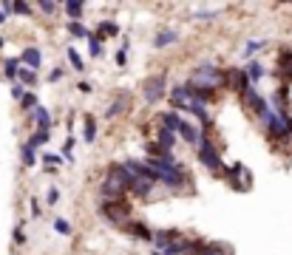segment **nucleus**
Returning a JSON list of instances; mask_svg holds the SVG:
<instances>
[{
  "label": "nucleus",
  "mask_w": 292,
  "mask_h": 255,
  "mask_svg": "<svg viewBox=\"0 0 292 255\" xmlns=\"http://www.w3.org/2000/svg\"><path fill=\"white\" fill-rule=\"evenodd\" d=\"M57 199H60V193L51 187V190H49V204H57Z\"/></svg>",
  "instance_id": "obj_32"
},
{
  "label": "nucleus",
  "mask_w": 292,
  "mask_h": 255,
  "mask_svg": "<svg viewBox=\"0 0 292 255\" xmlns=\"http://www.w3.org/2000/svg\"><path fill=\"white\" fill-rule=\"evenodd\" d=\"M15 12L17 15H29V3H15Z\"/></svg>",
  "instance_id": "obj_31"
},
{
  "label": "nucleus",
  "mask_w": 292,
  "mask_h": 255,
  "mask_svg": "<svg viewBox=\"0 0 292 255\" xmlns=\"http://www.w3.org/2000/svg\"><path fill=\"white\" fill-rule=\"evenodd\" d=\"M68 60H71V66L77 68V71H82V68H85V66H82V60H80V54H77L74 49H68Z\"/></svg>",
  "instance_id": "obj_17"
},
{
  "label": "nucleus",
  "mask_w": 292,
  "mask_h": 255,
  "mask_svg": "<svg viewBox=\"0 0 292 255\" xmlns=\"http://www.w3.org/2000/svg\"><path fill=\"white\" fill-rule=\"evenodd\" d=\"M173 40H179V32H162V34H156L153 46H156V49H162V46H170Z\"/></svg>",
  "instance_id": "obj_9"
},
{
  "label": "nucleus",
  "mask_w": 292,
  "mask_h": 255,
  "mask_svg": "<svg viewBox=\"0 0 292 255\" xmlns=\"http://www.w3.org/2000/svg\"><path fill=\"white\" fill-rule=\"evenodd\" d=\"M128 230H130L136 238H150V230H147L145 224H136V221H133V224H128Z\"/></svg>",
  "instance_id": "obj_13"
},
{
  "label": "nucleus",
  "mask_w": 292,
  "mask_h": 255,
  "mask_svg": "<svg viewBox=\"0 0 292 255\" xmlns=\"http://www.w3.org/2000/svg\"><path fill=\"white\" fill-rule=\"evenodd\" d=\"M164 125H167V128H176V131L182 128V122H179L176 114H164Z\"/></svg>",
  "instance_id": "obj_23"
},
{
  "label": "nucleus",
  "mask_w": 292,
  "mask_h": 255,
  "mask_svg": "<svg viewBox=\"0 0 292 255\" xmlns=\"http://www.w3.org/2000/svg\"><path fill=\"white\" fill-rule=\"evenodd\" d=\"M23 60H26L29 68L34 71V68L40 66V51H37V49H26V51H23Z\"/></svg>",
  "instance_id": "obj_11"
},
{
  "label": "nucleus",
  "mask_w": 292,
  "mask_h": 255,
  "mask_svg": "<svg viewBox=\"0 0 292 255\" xmlns=\"http://www.w3.org/2000/svg\"><path fill=\"white\" fill-rule=\"evenodd\" d=\"M46 162H49V165H54V168H57V165H60V156H51V153H49V156H46Z\"/></svg>",
  "instance_id": "obj_34"
},
{
  "label": "nucleus",
  "mask_w": 292,
  "mask_h": 255,
  "mask_svg": "<svg viewBox=\"0 0 292 255\" xmlns=\"http://www.w3.org/2000/svg\"><path fill=\"white\" fill-rule=\"evenodd\" d=\"M201 255H227V253H224L221 247H204V253Z\"/></svg>",
  "instance_id": "obj_28"
},
{
  "label": "nucleus",
  "mask_w": 292,
  "mask_h": 255,
  "mask_svg": "<svg viewBox=\"0 0 292 255\" xmlns=\"http://www.w3.org/2000/svg\"><path fill=\"white\" fill-rule=\"evenodd\" d=\"M142 88H145V100H147V102H156V100H159V97L164 94V74H156V77H150V80L142 85Z\"/></svg>",
  "instance_id": "obj_5"
},
{
  "label": "nucleus",
  "mask_w": 292,
  "mask_h": 255,
  "mask_svg": "<svg viewBox=\"0 0 292 255\" xmlns=\"http://www.w3.org/2000/svg\"><path fill=\"white\" fill-rule=\"evenodd\" d=\"M258 49H264V40H253V43L247 46V54H253V51H258Z\"/></svg>",
  "instance_id": "obj_29"
},
{
  "label": "nucleus",
  "mask_w": 292,
  "mask_h": 255,
  "mask_svg": "<svg viewBox=\"0 0 292 255\" xmlns=\"http://www.w3.org/2000/svg\"><path fill=\"white\" fill-rule=\"evenodd\" d=\"M20 63L17 60H6V77H15V74H20Z\"/></svg>",
  "instance_id": "obj_22"
},
{
  "label": "nucleus",
  "mask_w": 292,
  "mask_h": 255,
  "mask_svg": "<svg viewBox=\"0 0 292 255\" xmlns=\"http://www.w3.org/2000/svg\"><path fill=\"white\" fill-rule=\"evenodd\" d=\"M54 230H57L60 236H68V233H71V224H68L65 219H57L54 221Z\"/></svg>",
  "instance_id": "obj_14"
},
{
  "label": "nucleus",
  "mask_w": 292,
  "mask_h": 255,
  "mask_svg": "<svg viewBox=\"0 0 292 255\" xmlns=\"http://www.w3.org/2000/svg\"><path fill=\"white\" fill-rule=\"evenodd\" d=\"M128 187H133V176L128 173L125 165H114L108 170V179L102 182V196L105 199H119Z\"/></svg>",
  "instance_id": "obj_1"
},
{
  "label": "nucleus",
  "mask_w": 292,
  "mask_h": 255,
  "mask_svg": "<svg viewBox=\"0 0 292 255\" xmlns=\"http://www.w3.org/2000/svg\"><path fill=\"white\" fill-rule=\"evenodd\" d=\"M91 54H94V57H99V54H102V46H99V37H91Z\"/></svg>",
  "instance_id": "obj_26"
},
{
  "label": "nucleus",
  "mask_w": 292,
  "mask_h": 255,
  "mask_svg": "<svg viewBox=\"0 0 292 255\" xmlns=\"http://www.w3.org/2000/svg\"><path fill=\"white\" fill-rule=\"evenodd\" d=\"M122 108H125V100H122V102H114V105H111V111H108V117H116V114H122Z\"/></svg>",
  "instance_id": "obj_27"
},
{
  "label": "nucleus",
  "mask_w": 292,
  "mask_h": 255,
  "mask_svg": "<svg viewBox=\"0 0 292 255\" xmlns=\"http://www.w3.org/2000/svg\"><path fill=\"white\" fill-rule=\"evenodd\" d=\"M150 168H153V173H156V182H164V185H170V187H179V185H182V179H184L182 168H176L173 162H162V159H156Z\"/></svg>",
  "instance_id": "obj_3"
},
{
  "label": "nucleus",
  "mask_w": 292,
  "mask_h": 255,
  "mask_svg": "<svg viewBox=\"0 0 292 255\" xmlns=\"http://www.w3.org/2000/svg\"><path fill=\"white\" fill-rule=\"evenodd\" d=\"M17 77H20L23 83H29V85H32L34 80H37V77H34V71H32V68H20V74H17Z\"/></svg>",
  "instance_id": "obj_19"
},
{
  "label": "nucleus",
  "mask_w": 292,
  "mask_h": 255,
  "mask_svg": "<svg viewBox=\"0 0 292 255\" xmlns=\"http://www.w3.org/2000/svg\"><path fill=\"white\" fill-rule=\"evenodd\" d=\"M201 162H204L210 170H221V159H219L216 148H213L207 139H201Z\"/></svg>",
  "instance_id": "obj_6"
},
{
  "label": "nucleus",
  "mask_w": 292,
  "mask_h": 255,
  "mask_svg": "<svg viewBox=\"0 0 292 255\" xmlns=\"http://www.w3.org/2000/svg\"><path fill=\"white\" fill-rule=\"evenodd\" d=\"M159 142H162L164 151H170V148H173V142H176L173 131H170V128H162V134H159Z\"/></svg>",
  "instance_id": "obj_12"
},
{
  "label": "nucleus",
  "mask_w": 292,
  "mask_h": 255,
  "mask_svg": "<svg viewBox=\"0 0 292 255\" xmlns=\"http://www.w3.org/2000/svg\"><path fill=\"white\" fill-rule=\"evenodd\" d=\"M179 134L184 136V139H187V142H190V145H193V142H199V139H201V136H199V131H196L193 125H187V122H182V128H179Z\"/></svg>",
  "instance_id": "obj_10"
},
{
  "label": "nucleus",
  "mask_w": 292,
  "mask_h": 255,
  "mask_svg": "<svg viewBox=\"0 0 292 255\" xmlns=\"http://www.w3.org/2000/svg\"><path fill=\"white\" fill-rule=\"evenodd\" d=\"M102 216L105 219H111L114 224H125L128 221V216H130V204L128 202H105L102 204Z\"/></svg>",
  "instance_id": "obj_4"
},
{
  "label": "nucleus",
  "mask_w": 292,
  "mask_h": 255,
  "mask_svg": "<svg viewBox=\"0 0 292 255\" xmlns=\"http://www.w3.org/2000/svg\"><path fill=\"white\" fill-rule=\"evenodd\" d=\"M34 119H37V125H40V131H49V125H51V114L46 111V108H37L32 114Z\"/></svg>",
  "instance_id": "obj_8"
},
{
  "label": "nucleus",
  "mask_w": 292,
  "mask_h": 255,
  "mask_svg": "<svg viewBox=\"0 0 292 255\" xmlns=\"http://www.w3.org/2000/svg\"><path fill=\"white\" fill-rule=\"evenodd\" d=\"M23 108H26V111L32 108V114H34V111L40 108V105H37V97H34V94H26V97H23Z\"/></svg>",
  "instance_id": "obj_16"
},
{
  "label": "nucleus",
  "mask_w": 292,
  "mask_h": 255,
  "mask_svg": "<svg viewBox=\"0 0 292 255\" xmlns=\"http://www.w3.org/2000/svg\"><path fill=\"white\" fill-rule=\"evenodd\" d=\"M0 23H6V15H3V12H0Z\"/></svg>",
  "instance_id": "obj_35"
},
{
  "label": "nucleus",
  "mask_w": 292,
  "mask_h": 255,
  "mask_svg": "<svg viewBox=\"0 0 292 255\" xmlns=\"http://www.w3.org/2000/svg\"><path fill=\"white\" fill-rule=\"evenodd\" d=\"M46 139H49V131H37V134H34V139L29 142V145H32V148H34V145H43Z\"/></svg>",
  "instance_id": "obj_24"
},
{
  "label": "nucleus",
  "mask_w": 292,
  "mask_h": 255,
  "mask_svg": "<svg viewBox=\"0 0 292 255\" xmlns=\"http://www.w3.org/2000/svg\"><path fill=\"white\" fill-rule=\"evenodd\" d=\"M65 9H68V15H71V17H80L82 15V3H74V0L65 3Z\"/></svg>",
  "instance_id": "obj_21"
},
{
  "label": "nucleus",
  "mask_w": 292,
  "mask_h": 255,
  "mask_svg": "<svg viewBox=\"0 0 292 255\" xmlns=\"http://www.w3.org/2000/svg\"><path fill=\"white\" fill-rule=\"evenodd\" d=\"M23 162H26V165H34V162H37V156H34V148H32V145H26V148H23Z\"/></svg>",
  "instance_id": "obj_18"
},
{
  "label": "nucleus",
  "mask_w": 292,
  "mask_h": 255,
  "mask_svg": "<svg viewBox=\"0 0 292 255\" xmlns=\"http://www.w3.org/2000/svg\"><path fill=\"white\" fill-rule=\"evenodd\" d=\"M68 29H71V34H77V37H85V29H82V23H71V26H68Z\"/></svg>",
  "instance_id": "obj_25"
},
{
  "label": "nucleus",
  "mask_w": 292,
  "mask_h": 255,
  "mask_svg": "<svg viewBox=\"0 0 292 255\" xmlns=\"http://www.w3.org/2000/svg\"><path fill=\"white\" fill-rule=\"evenodd\" d=\"M0 46H3V37H0Z\"/></svg>",
  "instance_id": "obj_36"
},
{
  "label": "nucleus",
  "mask_w": 292,
  "mask_h": 255,
  "mask_svg": "<svg viewBox=\"0 0 292 255\" xmlns=\"http://www.w3.org/2000/svg\"><path fill=\"white\" fill-rule=\"evenodd\" d=\"M224 83V77H221V71L210 63H204V66H199L193 71V88H204V91H213V88H219V85Z\"/></svg>",
  "instance_id": "obj_2"
},
{
  "label": "nucleus",
  "mask_w": 292,
  "mask_h": 255,
  "mask_svg": "<svg viewBox=\"0 0 292 255\" xmlns=\"http://www.w3.org/2000/svg\"><path fill=\"white\" fill-rule=\"evenodd\" d=\"M40 9H43V12H54V9H57V3H49V0H46V3H40Z\"/></svg>",
  "instance_id": "obj_33"
},
{
  "label": "nucleus",
  "mask_w": 292,
  "mask_h": 255,
  "mask_svg": "<svg viewBox=\"0 0 292 255\" xmlns=\"http://www.w3.org/2000/svg\"><path fill=\"white\" fill-rule=\"evenodd\" d=\"M267 122H270V131H273V136H290V119H278V117H267Z\"/></svg>",
  "instance_id": "obj_7"
},
{
  "label": "nucleus",
  "mask_w": 292,
  "mask_h": 255,
  "mask_svg": "<svg viewBox=\"0 0 292 255\" xmlns=\"http://www.w3.org/2000/svg\"><path fill=\"white\" fill-rule=\"evenodd\" d=\"M99 32H102V34H116V26H114V23H102Z\"/></svg>",
  "instance_id": "obj_30"
},
{
  "label": "nucleus",
  "mask_w": 292,
  "mask_h": 255,
  "mask_svg": "<svg viewBox=\"0 0 292 255\" xmlns=\"http://www.w3.org/2000/svg\"><path fill=\"white\" fill-rule=\"evenodd\" d=\"M247 74H250V80H261V74H264V68H261L258 63H250V66H247Z\"/></svg>",
  "instance_id": "obj_15"
},
{
  "label": "nucleus",
  "mask_w": 292,
  "mask_h": 255,
  "mask_svg": "<svg viewBox=\"0 0 292 255\" xmlns=\"http://www.w3.org/2000/svg\"><path fill=\"white\" fill-rule=\"evenodd\" d=\"M94 136H97L94 134V119L88 117L85 119V142H94Z\"/></svg>",
  "instance_id": "obj_20"
}]
</instances>
